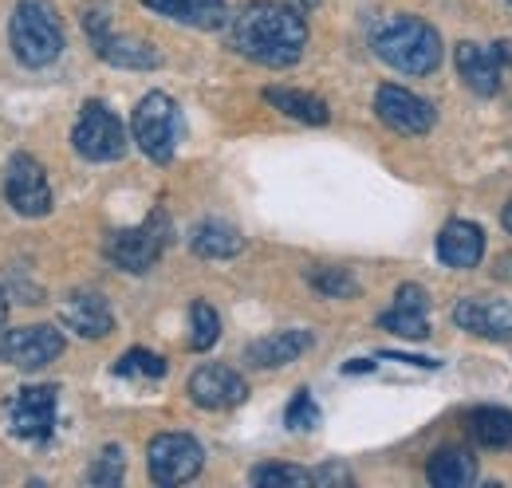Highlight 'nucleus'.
I'll use <instances>...</instances> for the list:
<instances>
[{
  "label": "nucleus",
  "instance_id": "6",
  "mask_svg": "<svg viewBox=\"0 0 512 488\" xmlns=\"http://www.w3.org/2000/svg\"><path fill=\"white\" fill-rule=\"evenodd\" d=\"M71 146L87 162H119L127 154V130H123L119 115L107 103L91 99L79 111V122L71 130Z\"/></svg>",
  "mask_w": 512,
  "mask_h": 488
},
{
  "label": "nucleus",
  "instance_id": "20",
  "mask_svg": "<svg viewBox=\"0 0 512 488\" xmlns=\"http://www.w3.org/2000/svg\"><path fill=\"white\" fill-rule=\"evenodd\" d=\"M190 248L201 256V260H229V256H237V252L245 248V237H241V233H237L229 221L209 217V221L193 225Z\"/></svg>",
  "mask_w": 512,
  "mask_h": 488
},
{
  "label": "nucleus",
  "instance_id": "5",
  "mask_svg": "<svg viewBox=\"0 0 512 488\" xmlns=\"http://www.w3.org/2000/svg\"><path fill=\"white\" fill-rule=\"evenodd\" d=\"M130 134H134L138 150H142L150 162L166 166V162L174 158V150H178V134H182L178 103H174L170 95H162V91L142 95L138 107H134V119H130Z\"/></svg>",
  "mask_w": 512,
  "mask_h": 488
},
{
  "label": "nucleus",
  "instance_id": "30",
  "mask_svg": "<svg viewBox=\"0 0 512 488\" xmlns=\"http://www.w3.org/2000/svg\"><path fill=\"white\" fill-rule=\"evenodd\" d=\"M284 426L288 429H316L320 426V406L312 398V390H296L288 414H284Z\"/></svg>",
  "mask_w": 512,
  "mask_h": 488
},
{
  "label": "nucleus",
  "instance_id": "27",
  "mask_svg": "<svg viewBox=\"0 0 512 488\" xmlns=\"http://www.w3.org/2000/svg\"><path fill=\"white\" fill-rule=\"evenodd\" d=\"M379 327L394 331L402 339H426L430 335V323H426V311H406V307H390L379 315Z\"/></svg>",
  "mask_w": 512,
  "mask_h": 488
},
{
  "label": "nucleus",
  "instance_id": "9",
  "mask_svg": "<svg viewBox=\"0 0 512 488\" xmlns=\"http://www.w3.org/2000/svg\"><path fill=\"white\" fill-rule=\"evenodd\" d=\"M60 355H64V335L48 323L0 331V363L16 366V370H40V366L56 363Z\"/></svg>",
  "mask_w": 512,
  "mask_h": 488
},
{
  "label": "nucleus",
  "instance_id": "26",
  "mask_svg": "<svg viewBox=\"0 0 512 488\" xmlns=\"http://www.w3.org/2000/svg\"><path fill=\"white\" fill-rule=\"evenodd\" d=\"M221 339V319L205 300H193L190 307V347L193 351H209Z\"/></svg>",
  "mask_w": 512,
  "mask_h": 488
},
{
  "label": "nucleus",
  "instance_id": "8",
  "mask_svg": "<svg viewBox=\"0 0 512 488\" xmlns=\"http://www.w3.org/2000/svg\"><path fill=\"white\" fill-rule=\"evenodd\" d=\"M453 60H457V75H461V83L473 91V95H481V99H489V95H497L501 91V79H505V67L512 63V44L509 40H501V44H473V40H461L457 44V52H453Z\"/></svg>",
  "mask_w": 512,
  "mask_h": 488
},
{
  "label": "nucleus",
  "instance_id": "28",
  "mask_svg": "<svg viewBox=\"0 0 512 488\" xmlns=\"http://www.w3.org/2000/svg\"><path fill=\"white\" fill-rule=\"evenodd\" d=\"M115 374H119V378H162V374H166V359L154 355V351L134 347V351H127V355L115 363Z\"/></svg>",
  "mask_w": 512,
  "mask_h": 488
},
{
  "label": "nucleus",
  "instance_id": "18",
  "mask_svg": "<svg viewBox=\"0 0 512 488\" xmlns=\"http://www.w3.org/2000/svg\"><path fill=\"white\" fill-rule=\"evenodd\" d=\"M60 315H64L67 327H71L75 335H83V339H103V335H111V327H115L111 304H107L99 292H75V296H67L64 307H60Z\"/></svg>",
  "mask_w": 512,
  "mask_h": 488
},
{
  "label": "nucleus",
  "instance_id": "17",
  "mask_svg": "<svg viewBox=\"0 0 512 488\" xmlns=\"http://www.w3.org/2000/svg\"><path fill=\"white\" fill-rule=\"evenodd\" d=\"M142 8H150V12H158L174 24L201 28V32H213V28L229 24V4L225 0H142Z\"/></svg>",
  "mask_w": 512,
  "mask_h": 488
},
{
  "label": "nucleus",
  "instance_id": "25",
  "mask_svg": "<svg viewBox=\"0 0 512 488\" xmlns=\"http://www.w3.org/2000/svg\"><path fill=\"white\" fill-rule=\"evenodd\" d=\"M249 481L256 488H308L316 485V473H308L300 465H256Z\"/></svg>",
  "mask_w": 512,
  "mask_h": 488
},
{
  "label": "nucleus",
  "instance_id": "3",
  "mask_svg": "<svg viewBox=\"0 0 512 488\" xmlns=\"http://www.w3.org/2000/svg\"><path fill=\"white\" fill-rule=\"evenodd\" d=\"M12 56L24 67H48L64 56V24L48 0H20L8 24Z\"/></svg>",
  "mask_w": 512,
  "mask_h": 488
},
{
  "label": "nucleus",
  "instance_id": "10",
  "mask_svg": "<svg viewBox=\"0 0 512 488\" xmlns=\"http://www.w3.org/2000/svg\"><path fill=\"white\" fill-rule=\"evenodd\" d=\"M4 197L20 217H44L52 209V185L32 154H16L4 174Z\"/></svg>",
  "mask_w": 512,
  "mask_h": 488
},
{
  "label": "nucleus",
  "instance_id": "24",
  "mask_svg": "<svg viewBox=\"0 0 512 488\" xmlns=\"http://www.w3.org/2000/svg\"><path fill=\"white\" fill-rule=\"evenodd\" d=\"M308 284L327 300H351L359 296V280L347 268H308Z\"/></svg>",
  "mask_w": 512,
  "mask_h": 488
},
{
  "label": "nucleus",
  "instance_id": "1",
  "mask_svg": "<svg viewBox=\"0 0 512 488\" xmlns=\"http://www.w3.org/2000/svg\"><path fill=\"white\" fill-rule=\"evenodd\" d=\"M229 48L260 67H292L308 48V24L300 8L249 0L237 16H229Z\"/></svg>",
  "mask_w": 512,
  "mask_h": 488
},
{
  "label": "nucleus",
  "instance_id": "32",
  "mask_svg": "<svg viewBox=\"0 0 512 488\" xmlns=\"http://www.w3.org/2000/svg\"><path fill=\"white\" fill-rule=\"evenodd\" d=\"M343 370H347V374H363V370H375V363H367V359H355V363H347Z\"/></svg>",
  "mask_w": 512,
  "mask_h": 488
},
{
  "label": "nucleus",
  "instance_id": "34",
  "mask_svg": "<svg viewBox=\"0 0 512 488\" xmlns=\"http://www.w3.org/2000/svg\"><path fill=\"white\" fill-rule=\"evenodd\" d=\"M501 221H505V229L512 233V197H509V205H505V213H501Z\"/></svg>",
  "mask_w": 512,
  "mask_h": 488
},
{
  "label": "nucleus",
  "instance_id": "14",
  "mask_svg": "<svg viewBox=\"0 0 512 488\" xmlns=\"http://www.w3.org/2000/svg\"><path fill=\"white\" fill-rule=\"evenodd\" d=\"M87 32H91V40H95L99 60H107L111 67L150 71V67H158V63H162V56H158V52H154L146 40H134V36H115L99 12H91V16H87Z\"/></svg>",
  "mask_w": 512,
  "mask_h": 488
},
{
  "label": "nucleus",
  "instance_id": "33",
  "mask_svg": "<svg viewBox=\"0 0 512 488\" xmlns=\"http://www.w3.org/2000/svg\"><path fill=\"white\" fill-rule=\"evenodd\" d=\"M4 319H8V296L0 292V331H4Z\"/></svg>",
  "mask_w": 512,
  "mask_h": 488
},
{
  "label": "nucleus",
  "instance_id": "12",
  "mask_svg": "<svg viewBox=\"0 0 512 488\" xmlns=\"http://www.w3.org/2000/svg\"><path fill=\"white\" fill-rule=\"evenodd\" d=\"M56 402H60L56 386H24V390H16L12 402H8V429L16 437H28V441H48L52 426H56Z\"/></svg>",
  "mask_w": 512,
  "mask_h": 488
},
{
  "label": "nucleus",
  "instance_id": "2",
  "mask_svg": "<svg viewBox=\"0 0 512 488\" xmlns=\"http://www.w3.org/2000/svg\"><path fill=\"white\" fill-rule=\"evenodd\" d=\"M371 48L402 75H430L442 63V36L418 16H386L371 32Z\"/></svg>",
  "mask_w": 512,
  "mask_h": 488
},
{
  "label": "nucleus",
  "instance_id": "31",
  "mask_svg": "<svg viewBox=\"0 0 512 488\" xmlns=\"http://www.w3.org/2000/svg\"><path fill=\"white\" fill-rule=\"evenodd\" d=\"M394 307L426 311V307H430V296H426V288H422V284H402V288L394 292Z\"/></svg>",
  "mask_w": 512,
  "mask_h": 488
},
{
  "label": "nucleus",
  "instance_id": "22",
  "mask_svg": "<svg viewBox=\"0 0 512 488\" xmlns=\"http://www.w3.org/2000/svg\"><path fill=\"white\" fill-rule=\"evenodd\" d=\"M264 103L276 107V111L288 115V119L308 122V126H323V122L331 119V111H327L323 99L308 95V91H292V87H268V91H264Z\"/></svg>",
  "mask_w": 512,
  "mask_h": 488
},
{
  "label": "nucleus",
  "instance_id": "13",
  "mask_svg": "<svg viewBox=\"0 0 512 488\" xmlns=\"http://www.w3.org/2000/svg\"><path fill=\"white\" fill-rule=\"evenodd\" d=\"M190 398L201 410H233L249 398V382L225 363H205L190 374Z\"/></svg>",
  "mask_w": 512,
  "mask_h": 488
},
{
  "label": "nucleus",
  "instance_id": "16",
  "mask_svg": "<svg viewBox=\"0 0 512 488\" xmlns=\"http://www.w3.org/2000/svg\"><path fill=\"white\" fill-rule=\"evenodd\" d=\"M308 347H312V331H300V327L272 331V335H264V339L245 347V363L256 366V370H276V366L296 363Z\"/></svg>",
  "mask_w": 512,
  "mask_h": 488
},
{
  "label": "nucleus",
  "instance_id": "21",
  "mask_svg": "<svg viewBox=\"0 0 512 488\" xmlns=\"http://www.w3.org/2000/svg\"><path fill=\"white\" fill-rule=\"evenodd\" d=\"M426 481L434 488H465L477 481V461L465 449H438L426 465Z\"/></svg>",
  "mask_w": 512,
  "mask_h": 488
},
{
  "label": "nucleus",
  "instance_id": "4",
  "mask_svg": "<svg viewBox=\"0 0 512 488\" xmlns=\"http://www.w3.org/2000/svg\"><path fill=\"white\" fill-rule=\"evenodd\" d=\"M170 237H174L170 217H166L162 209H154L142 225L111 233V237L103 241V256H107L115 268H123V272H134V276H138V272H150V268L162 260V252L170 248Z\"/></svg>",
  "mask_w": 512,
  "mask_h": 488
},
{
  "label": "nucleus",
  "instance_id": "19",
  "mask_svg": "<svg viewBox=\"0 0 512 488\" xmlns=\"http://www.w3.org/2000/svg\"><path fill=\"white\" fill-rule=\"evenodd\" d=\"M485 256V233L473 221H449L438 237V260L446 268H477Z\"/></svg>",
  "mask_w": 512,
  "mask_h": 488
},
{
  "label": "nucleus",
  "instance_id": "23",
  "mask_svg": "<svg viewBox=\"0 0 512 488\" xmlns=\"http://www.w3.org/2000/svg\"><path fill=\"white\" fill-rule=\"evenodd\" d=\"M469 433L485 449H512V410L501 406H477L469 414Z\"/></svg>",
  "mask_w": 512,
  "mask_h": 488
},
{
  "label": "nucleus",
  "instance_id": "29",
  "mask_svg": "<svg viewBox=\"0 0 512 488\" xmlns=\"http://www.w3.org/2000/svg\"><path fill=\"white\" fill-rule=\"evenodd\" d=\"M119 481H123V449H119V445H111V449H103V453H99V461L91 465L87 485L115 488Z\"/></svg>",
  "mask_w": 512,
  "mask_h": 488
},
{
  "label": "nucleus",
  "instance_id": "7",
  "mask_svg": "<svg viewBox=\"0 0 512 488\" xmlns=\"http://www.w3.org/2000/svg\"><path fill=\"white\" fill-rule=\"evenodd\" d=\"M205 465V449L201 441L190 433H158L150 445H146V469H150V481L162 488L186 485L201 473Z\"/></svg>",
  "mask_w": 512,
  "mask_h": 488
},
{
  "label": "nucleus",
  "instance_id": "35",
  "mask_svg": "<svg viewBox=\"0 0 512 488\" xmlns=\"http://www.w3.org/2000/svg\"><path fill=\"white\" fill-rule=\"evenodd\" d=\"M320 0H296V8H316Z\"/></svg>",
  "mask_w": 512,
  "mask_h": 488
},
{
  "label": "nucleus",
  "instance_id": "11",
  "mask_svg": "<svg viewBox=\"0 0 512 488\" xmlns=\"http://www.w3.org/2000/svg\"><path fill=\"white\" fill-rule=\"evenodd\" d=\"M375 115L394 134H426L438 119L430 99H422V95H414V91H406L398 83H383L375 91Z\"/></svg>",
  "mask_w": 512,
  "mask_h": 488
},
{
  "label": "nucleus",
  "instance_id": "15",
  "mask_svg": "<svg viewBox=\"0 0 512 488\" xmlns=\"http://www.w3.org/2000/svg\"><path fill=\"white\" fill-rule=\"evenodd\" d=\"M453 323L461 331H473L493 343H512V304L505 300H485V296H465L453 307Z\"/></svg>",
  "mask_w": 512,
  "mask_h": 488
}]
</instances>
